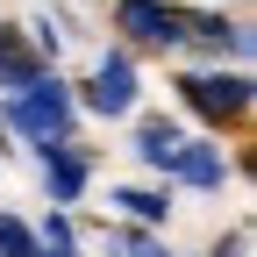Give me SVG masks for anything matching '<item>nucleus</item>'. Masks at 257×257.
<instances>
[{"instance_id":"nucleus-1","label":"nucleus","mask_w":257,"mask_h":257,"mask_svg":"<svg viewBox=\"0 0 257 257\" xmlns=\"http://www.w3.org/2000/svg\"><path fill=\"white\" fill-rule=\"evenodd\" d=\"M8 121H15L36 150H57V143H72V93H64L57 79H36L29 93L8 100Z\"/></svg>"},{"instance_id":"nucleus-2","label":"nucleus","mask_w":257,"mask_h":257,"mask_svg":"<svg viewBox=\"0 0 257 257\" xmlns=\"http://www.w3.org/2000/svg\"><path fill=\"white\" fill-rule=\"evenodd\" d=\"M186 86V100L200 107L207 121H236L243 107H250V79L243 72H193V79H179Z\"/></svg>"},{"instance_id":"nucleus-3","label":"nucleus","mask_w":257,"mask_h":257,"mask_svg":"<svg viewBox=\"0 0 257 257\" xmlns=\"http://www.w3.org/2000/svg\"><path fill=\"white\" fill-rule=\"evenodd\" d=\"M86 107H93V114H128V107H136V64H128L121 50H107L100 64H93V79H86Z\"/></svg>"},{"instance_id":"nucleus-4","label":"nucleus","mask_w":257,"mask_h":257,"mask_svg":"<svg viewBox=\"0 0 257 257\" xmlns=\"http://www.w3.org/2000/svg\"><path fill=\"white\" fill-rule=\"evenodd\" d=\"M114 22H121L136 43H150V50H172L186 15H179V8H165V0H121V8H114Z\"/></svg>"},{"instance_id":"nucleus-5","label":"nucleus","mask_w":257,"mask_h":257,"mask_svg":"<svg viewBox=\"0 0 257 257\" xmlns=\"http://www.w3.org/2000/svg\"><path fill=\"white\" fill-rule=\"evenodd\" d=\"M36 79H43V57L29 50V43L15 36V29H0V93L15 100V93H29Z\"/></svg>"},{"instance_id":"nucleus-6","label":"nucleus","mask_w":257,"mask_h":257,"mask_svg":"<svg viewBox=\"0 0 257 257\" xmlns=\"http://www.w3.org/2000/svg\"><path fill=\"white\" fill-rule=\"evenodd\" d=\"M43 179H50V200H79V186H86V157H79L72 143L43 150Z\"/></svg>"},{"instance_id":"nucleus-7","label":"nucleus","mask_w":257,"mask_h":257,"mask_svg":"<svg viewBox=\"0 0 257 257\" xmlns=\"http://www.w3.org/2000/svg\"><path fill=\"white\" fill-rule=\"evenodd\" d=\"M179 143H186V136H179V128H172L165 114H150V121L136 128V157H143V165H157V172H172V157H179Z\"/></svg>"},{"instance_id":"nucleus-8","label":"nucleus","mask_w":257,"mask_h":257,"mask_svg":"<svg viewBox=\"0 0 257 257\" xmlns=\"http://www.w3.org/2000/svg\"><path fill=\"white\" fill-rule=\"evenodd\" d=\"M172 172L193 179V186H221V179H229V165H221V150H214V143H179Z\"/></svg>"},{"instance_id":"nucleus-9","label":"nucleus","mask_w":257,"mask_h":257,"mask_svg":"<svg viewBox=\"0 0 257 257\" xmlns=\"http://www.w3.org/2000/svg\"><path fill=\"white\" fill-rule=\"evenodd\" d=\"M0 257H43L36 229H29V221H15V214H0Z\"/></svg>"},{"instance_id":"nucleus-10","label":"nucleus","mask_w":257,"mask_h":257,"mask_svg":"<svg viewBox=\"0 0 257 257\" xmlns=\"http://www.w3.org/2000/svg\"><path fill=\"white\" fill-rule=\"evenodd\" d=\"M114 200H121L128 214H136V221H165V207H172V200H165V193H150V186H121V193H114Z\"/></svg>"},{"instance_id":"nucleus-11","label":"nucleus","mask_w":257,"mask_h":257,"mask_svg":"<svg viewBox=\"0 0 257 257\" xmlns=\"http://www.w3.org/2000/svg\"><path fill=\"white\" fill-rule=\"evenodd\" d=\"M114 250H121V257H165L157 236H114Z\"/></svg>"},{"instance_id":"nucleus-12","label":"nucleus","mask_w":257,"mask_h":257,"mask_svg":"<svg viewBox=\"0 0 257 257\" xmlns=\"http://www.w3.org/2000/svg\"><path fill=\"white\" fill-rule=\"evenodd\" d=\"M221 257H250V229H236V236H229V250H221Z\"/></svg>"},{"instance_id":"nucleus-13","label":"nucleus","mask_w":257,"mask_h":257,"mask_svg":"<svg viewBox=\"0 0 257 257\" xmlns=\"http://www.w3.org/2000/svg\"><path fill=\"white\" fill-rule=\"evenodd\" d=\"M43 257H79V250H43Z\"/></svg>"}]
</instances>
